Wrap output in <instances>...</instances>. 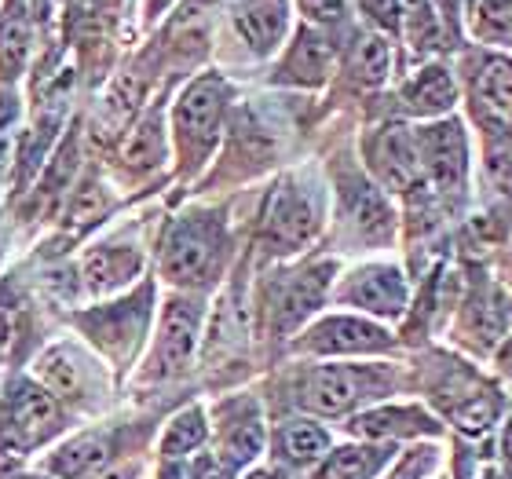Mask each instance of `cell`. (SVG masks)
<instances>
[{
  "label": "cell",
  "mask_w": 512,
  "mask_h": 479,
  "mask_svg": "<svg viewBox=\"0 0 512 479\" xmlns=\"http://www.w3.org/2000/svg\"><path fill=\"white\" fill-rule=\"evenodd\" d=\"M509 454H512V425H509Z\"/></svg>",
  "instance_id": "40"
},
{
  "label": "cell",
  "mask_w": 512,
  "mask_h": 479,
  "mask_svg": "<svg viewBox=\"0 0 512 479\" xmlns=\"http://www.w3.org/2000/svg\"><path fill=\"white\" fill-rule=\"evenodd\" d=\"M161 4H165V0H150V8H154V11H158V8H161Z\"/></svg>",
  "instance_id": "39"
},
{
  "label": "cell",
  "mask_w": 512,
  "mask_h": 479,
  "mask_svg": "<svg viewBox=\"0 0 512 479\" xmlns=\"http://www.w3.org/2000/svg\"><path fill=\"white\" fill-rule=\"evenodd\" d=\"M509 359H512V348H509Z\"/></svg>",
  "instance_id": "41"
},
{
  "label": "cell",
  "mask_w": 512,
  "mask_h": 479,
  "mask_svg": "<svg viewBox=\"0 0 512 479\" xmlns=\"http://www.w3.org/2000/svg\"><path fill=\"white\" fill-rule=\"evenodd\" d=\"M191 479H231V465L224 458H202L194 465Z\"/></svg>",
  "instance_id": "36"
},
{
  "label": "cell",
  "mask_w": 512,
  "mask_h": 479,
  "mask_svg": "<svg viewBox=\"0 0 512 479\" xmlns=\"http://www.w3.org/2000/svg\"><path fill=\"white\" fill-rule=\"evenodd\" d=\"M414 147L417 165L428 172V180L436 183L439 194H461L465 176H469V143H465L458 121L450 118L421 128L414 136Z\"/></svg>",
  "instance_id": "4"
},
{
  "label": "cell",
  "mask_w": 512,
  "mask_h": 479,
  "mask_svg": "<svg viewBox=\"0 0 512 479\" xmlns=\"http://www.w3.org/2000/svg\"><path fill=\"white\" fill-rule=\"evenodd\" d=\"M472 92L487 114H494L498 121H512V59L505 55L483 59L472 77Z\"/></svg>",
  "instance_id": "17"
},
{
  "label": "cell",
  "mask_w": 512,
  "mask_h": 479,
  "mask_svg": "<svg viewBox=\"0 0 512 479\" xmlns=\"http://www.w3.org/2000/svg\"><path fill=\"white\" fill-rule=\"evenodd\" d=\"M454 77H450L447 66H425L421 74L403 88V103L410 114H421V118H439L454 107Z\"/></svg>",
  "instance_id": "15"
},
{
  "label": "cell",
  "mask_w": 512,
  "mask_h": 479,
  "mask_svg": "<svg viewBox=\"0 0 512 479\" xmlns=\"http://www.w3.org/2000/svg\"><path fill=\"white\" fill-rule=\"evenodd\" d=\"M198 322H202V308L194 300H169L165 304V319H161V337H158V355L154 366L158 370H183L187 359L194 355L198 344Z\"/></svg>",
  "instance_id": "10"
},
{
  "label": "cell",
  "mask_w": 512,
  "mask_h": 479,
  "mask_svg": "<svg viewBox=\"0 0 512 479\" xmlns=\"http://www.w3.org/2000/svg\"><path fill=\"white\" fill-rule=\"evenodd\" d=\"M246 479H278L275 472H267V469H260V472H249Z\"/></svg>",
  "instance_id": "37"
},
{
  "label": "cell",
  "mask_w": 512,
  "mask_h": 479,
  "mask_svg": "<svg viewBox=\"0 0 512 479\" xmlns=\"http://www.w3.org/2000/svg\"><path fill=\"white\" fill-rule=\"evenodd\" d=\"M469 26L487 44L512 41V0H469Z\"/></svg>",
  "instance_id": "24"
},
{
  "label": "cell",
  "mask_w": 512,
  "mask_h": 479,
  "mask_svg": "<svg viewBox=\"0 0 512 479\" xmlns=\"http://www.w3.org/2000/svg\"><path fill=\"white\" fill-rule=\"evenodd\" d=\"M300 8L311 22H341L348 0H300Z\"/></svg>",
  "instance_id": "32"
},
{
  "label": "cell",
  "mask_w": 512,
  "mask_h": 479,
  "mask_svg": "<svg viewBox=\"0 0 512 479\" xmlns=\"http://www.w3.org/2000/svg\"><path fill=\"white\" fill-rule=\"evenodd\" d=\"M110 461V443L103 436H81L74 443H66L52 461H48V469L55 472L59 479H81L88 472L103 469Z\"/></svg>",
  "instance_id": "19"
},
{
  "label": "cell",
  "mask_w": 512,
  "mask_h": 479,
  "mask_svg": "<svg viewBox=\"0 0 512 479\" xmlns=\"http://www.w3.org/2000/svg\"><path fill=\"white\" fill-rule=\"evenodd\" d=\"M26 52H30V26L22 19L0 22V70H4V77L19 74Z\"/></svg>",
  "instance_id": "28"
},
{
  "label": "cell",
  "mask_w": 512,
  "mask_h": 479,
  "mask_svg": "<svg viewBox=\"0 0 512 479\" xmlns=\"http://www.w3.org/2000/svg\"><path fill=\"white\" fill-rule=\"evenodd\" d=\"M107 479H132V469H121V472H114V476H107Z\"/></svg>",
  "instance_id": "38"
},
{
  "label": "cell",
  "mask_w": 512,
  "mask_h": 479,
  "mask_svg": "<svg viewBox=\"0 0 512 479\" xmlns=\"http://www.w3.org/2000/svg\"><path fill=\"white\" fill-rule=\"evenodd\" d=\"M289 22V0H238L235 26L256 55L275 52Z\"/></svg>",
  "instance_id": "13"
},
{
  "label": "cell",
  "mask_w": 512,
  "mask_h": 479,
  "mask_svg": "<svg viewBox=\"0 0 512 479\" xmlns=\"http://www.w3.org/2000/svg\"><path fill=\"white\" fill-rule=\"evenodd\" d=\"M278 447L286 454V461L293 465H311V461L326 458V450H330V432L315 421H293V425L282 428V436H278Z\"/></svg>",
  "instance_id": "22"
},
{
  "label": "cell",
  "mask_w": 512,
  "mask_h": 479,
  "mask_svg": "<svg viewBox=\"0 0 512 479\" xmlns=\"http://www.w3.org/2000/svg\"><path fill=\"white\" fill-rule=\"evenodd\" d=\"M341 205H344V220L352 224V231L366 242H388L392 238V209L384 202L377 187H370L366 180H341Z\"/></svg>",
  "instance_id": "11"
},
{
  "label": "cell",
  "mask_w": 512,
  "mask_h": 479,
  "mask_svg": "<svg viewBox=\"0 0 512 479\" xmlns=\"http://www.w3.org/2000/svg\"><path fill=\"white\" fill-rule=\"evenodd\" d=\"M330 275H333L330 260H326V264H311V267H304V271H297L286 286L278 289L275 308H271L278 337L293 333L300 322L308 319L311 311L319 308L322 297H326V289H330Z\"/></svg>",
  "instance_id": "9"
},
{
  "label": "cell",
  "mask_w": 512,
  "mask_h": 479,
  "mask_svg": "<svg viewBox=\"0 0 512 479\" xmlns=\"http://www.w3.org/2000/svg\"><path fill=\"white\" fill-rule=\"evenodd\" d=\"M432 465H436V450H410L392 479H421Z\"/></svg>",
  "instance_id": "33"
},
{
  "label": "cell",
  "mask_w": 512,
  "mask_h": 479,
  "mask_svg": "<svg viewBox=\"0 0 512 479\" xmlns=\"http://www.w3.org/2000/svg\"><path fill=\"white\" fill-rule=\"evenodd\" d=\"M352 70L363 85H381L388 70H392V44L384 37H363L359 48H355Z\"/></svg>",
  "instance_id": "27"
},
{
  "label": "cell",
  "mask_w": 512,
  "mask_h": 479,
  "mask_svg": "<svg viewBox=\"0 0 512 479\" xmlns=\"http://www.w3.org/2000/svg\"><path fill=\"white\" fill-rule=\"evenodd\" d=\"M330 44L322 41L319 33L300 30L293 48H289L286 63L278 70V81H289V85H319L326 70H330Z\"/></svg>",
  "instance_id": "16"
},
{
  "label": "cell",
  "mask_w": 512,
  "mask_h": 479,
  "mask_svg": "<svg viewBox=\"0 0 512 479\" xmlns=\"http://www.w3.org/2000/svg\"><path fill=\"white\" fill-rule=\"evenodd\" d=\"M205 436H209V428H205L202 410H183L169 425L165 439H161V454H165V458H183V454H191V450L202 447Z\"/></svg>",
  "instance_id": "26"
},
{
  "label": "cell",
  "mask_w": 512,
  "mask_h": 479,
  "mask_svg": "<svg viewBox=\"0 0 512 479\" xmlns=\"http://www.w3.org/2000/svg\"><path fill=\"white\" fill-rule=\"evenodd\" d=\"M392 461L388 447H341L322 461L315 479H374Z\"/></svg>",
  "instance_id": "18"
},
{
  "label": "cell",
  "mask_w": 512,
  "mask_h": 479,
  "mask_svg": "<svg viewBox=\"0 0 512 479\" xmlns=\"http://www.w3.org/2000/svg\"><path fill=\"white\" fill-rule=\"evenodd\" d=\"M399 15H403V30L414 52L425 55L432 48H443V22H439L432 0H399Z\"/></svg>",
  "instance_id": "21"
},
{
  "label": "cell",
  "mask_w": 512,
  "mask_h": 479,
  "mask_svg": "<svg viewBox=\"0 0 512 479\" xmlns=\"http://www.w3.org/2000/svg\"><path fill=\"white\" fill-rule=\"evenodd\" d=\"M436 428V421L417 406H381V410H366L352 421V432L363 439L421 436V432H436Z\"/></svg>",
  "instance_id": "14"
},
{
  "label": "cell",
  "mask_w": 512,
  "mask_h": 479,
  "mask_svg": "<svg viewBox=\"0 0 512 479\" xmlns=\"http://www.w3.org/2000/svg\"><path fill=\"white\" fill-rule=\"evenodd\" d=\"M392 337L366 319L355 315H333L322 319L315 330L304 337V348L319 355H363V352H384Z\"/></svg>",
  "instance_id": "7"
},
{
  "label": "cell",
  "mask_w": 512,
  "mask_h": 479,
  "mask_svg": "<svg viewBox=\"0 0 512 479\" xmlns=\"http://www.w3.org/2000/svg\"><path fill=\"white\" fill-rule=\"evenodd\" d=\"M483 169L494 191L512 198V121H487L483 136Z\"/></svg>",
  "instance_id": "20"
},
{
  "label": "cell",
  "mask_w": 512,
  "mask_h": 479,
  "mask_svg": "<svg viewBox=\"0 0 512 479\" xmlns=\"http://www.w3.org/2000/svg\"><path fill=\"white\" fill-rule=\"evenodd\" d=\"M136 271H139V253H132V249H96L85 260V278L92 289L121 286Z\"/></svg>",
  "instance_id": "23"
},
{
  "label": "cell",
  "mask_w": 512,
  "mask_h": 479,
  "mask_svg": "<svg viewBox=\"0 0 512 479\" xmlns=\"http://www.w3.org/2000/svg\"><path fill=\"white\" fill-rule=\"evenodd\" d=\"M41 381H44V388H48V395L70 399V395H77V388H81V370H77L74 359L66 352H48L41 359Z\"/></svg>",
  "instance_id": "29"
},
{
  "label": "cell",
  "mask_w": 512,
  "mask_h": 479,
  "mask_svg": "<svg viewBox=\"0 0 512 479\" xmlns=\"http://www.w3.org/2000/svg\"><path fill=\"white\" fill-rule=\"evenodd\" d=\"M264 450V425L260 417L249 410L246 417H231V425L224 428V461L235 465H249Z\"/></svg>",
  "instance_id": "25"
},
{
  "label": "cell",
  "mask_w": 512,
  "mask_h": 479,
  "mask_svg": "<svg viewBox=\"0 0 512 479\" xmlns=\"http://www.w3.org/2000/svg\"><path fill=\"white\" fill-rule=\"evenodd\" d=\"M224 231L213 216H183L165 245V275L180 286H198L216 271Z\"/></svg>",
  "instance_id": "2"
},
{
  "label": "cell",
  "mask_w": 512,
  "mask_h": 479,
  "mask_svg": "<svg viewBox=\"0 0 512 479\" xmlns=\"http://www.w3.org/2000/svg\"><path fill=\"white\" fill-rule=\"evenodd\" d=\"M370 169H374L377 180L388 187V191H414L417 183V147H414V136L399 125H388L381 128L374 139H370Z\"/></svg>",
  "instance_id": "8"
},
{
  "label": "cell",
  "mask_w": 512,
  "mask_h": 479,
  "mask_svg": "<svg viewBox=\"0 0 512 479\" xmlns=\"http://www.w3.org/2000/svg\"><path fill=\"white\" fill-rule=\"evenodd\" d=\"M322 224V198L311 183L282 180L264 216V242L271 253H297Z\"/></svg>",
  "instance_id": "1"
},
{
  "label": "cell",
  "mask_w": 512,
  "mask_h": 479,
  "mask_svg": "<svg viewBox=\"0 0 512 479\" xmlns=\"http://www.w3.org/2000/svg\"><path fill=\"white\" fill-rule=\"evenodd\" d=\"M52 428H55L52 395L41 392V388L30 381L15 384L8 399V428H4V432L19 439L22 447H33V443H41Z\"/></svg>",
  "instance_id": "12"
},
{
  "label": "cell",
  "mask_w": 512,
  "mask_h": 479,
  "mask_svg": "<svg viewBox=\"0 0 512 479\" xmlns=\"http://www.w3.org/2000/svg\"><path fill=\"white\" fill-rule=\"evenodd\" d=\"M227 85L220 77H198L187 92H183L180 107H176V132L187 147H209L216 136L220 114H224Z\"/></svg>",
  "instance_id": "6"
},
{
  "label": "cell",
  "mask_w": 512,
  "mask_h": 479,
  "mask_svg": "<svg viewBox=\"0 0 512 479\" xmlns=\"http://www.w3.org/2000/svg\"><path fill=\"white\" fill-rule=\"evenodd\" d=\"M366 15L374 22H381V26H388V30H395L399 26V0H363Z\"/></svg>",
  "instance_id": "34"
},
{
  "label": "cell",
  "mask_w": 512,
  "mask_h": 479,
  "mask_svg": "<svg viewBox=\"0 0 512 479\" xmlns=\"http://www.w3.org/2000/svg\"><path fill=\"white\" fill-rule=\"evenodd\" d=\"M384 377L374 366H319L300 388V403L315 414H348L352 406L377 395Z\"/></svg>",
  "instance_id": "3"
},
{
  "label": "cell",
  "mask_w": 512,
  "mask_h": 479,
  "mask_svg": "<svg viewBox=\"0 0 512 479\" xmlns=\"http://www.w3.org/2000/svg\"><path fill=\"white\" fill-rule=\"evenodd\" d=\"M22 454H26V447H22L19 439L8 436V432H0V472H15V469H19Z\"/></svg>",
  "instance_id": "35"
},
{
  "label": "cell",
  "mask_w": 512,
  "mask_h": 479,
  "mask_svg": "<svg viewBox=\"0 0 512 479\" xmlns=\"http://www.w3.org/2000/svg\"><path fill=\"white\" fill-rule=\"evenodd\" d=\"M341 300L352 308H363L370 315H403L406 308V278L392 264H370L359 267L341 286Z\"/></svg>",
  "instance_id": "5"
},
{
  "label": "cell",
  "mask_w": 512,
  "mask_h": 479,
  "mask_svg": "<svg viewBox=\"0 0 512 479\" xmlns=\"http://www.w3.org/2000/svg\"><path fill=\"white\" fill-rule=\"evenodd\" d=\"M107 194H103V187H85V191L74 198V209H70V220L74 224H92L96 216L107 213Z\"/></svg>",
  "instance_id": "30"
},
{
  "label": "cell",
  "mask_w": 512,
  "mask_h": 479,
  "mask_svg": "<svg viewBox=\"0 0 512 479\" xmlns=\"http://www.w3.org/2000/svg\"><path fill=\"white\" fill-rule=\"evenodd\" d=\"M128 161H158L161 158V132L154 125H143L125 147Z\"/></svg>",
  "instance_id": "31"
}]
</instances>
